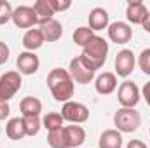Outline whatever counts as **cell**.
Here are the masks:
<instances>
[{"instance_id": "cell-1", "label": "cell", "mask_w": 150, "mask_h": 148, "mask_svg": "<svg viewBox=\"0 0 150 148\" xmlns=\"http://www.w3.org/2000/svg\"><path fill=\"white\" fill-rule=\"evenodd\" d=\"M47 85L52 98L59 103L72 101L75 92V82L65 68H52L47 75Z\"/></svg>"}, {"instance_id": "cell-2", "label": "cell", "mask_w": 150, "mask_h": 148, "mask_svg": "<svg viewBox=\"0 0 150 148\" xmlns=\"http://www.w3.org/2000/svg\"><path fill=\"white\" fill-rule=\"evenodd\" d=\"M107 56H108V42L100 35H94L91 38V42L82 49L80 59L84 61L86 66H89L91 70L96 72L105 65Z\"/></svg>"}, {"instance_id": "cell-3", "label": "cell", "mask_w": 150, "mask_h": 148, "mask_svg": "<svg viewBox=\"0 0 150 148\" xmlns=\"http://www.w3.org/2000/svg\"><path fill=\"white\" fill-rule=\"evenodd\" d=\"M113 124L120 134L122 132H134L142 125V115L134 108H119L113 115Z\"/></svg>"}, {"instance_id": "cell-4", "label": "cell", "mask_w": 150, "mask_h": 148, "mask_svg": "<svg viewBox=\"0 0 150 148\" xmlns=\"http://www.w3.org/2000/svg\"><path fill=\"white\" fill-rule=\"evenodd\" d=\"M21 73L19 72H7L0 77V101L9 103L16 96V92L21 89Z\"/></svg>"}, {"instance_id": "cell-5", "label": "cell", "mask_w": 150, "mask_h": 148, "mask_svg": "<svg viewBox=\"0 0 150 148\" xmlns=\"http://www.w3.org/2000/svg\"><path fill=\"white\" fill-rule=\"evenodd\" d=\"M117 99H119L122 108H134L140 103V89H138V85L134 82H131V80H124L119 85Z\"/></svg>"}, {"instance_id": "cell-6", "label": "cell", "mask_w": 150, "mask_h": 148, "mask_svg": "<svg viewBox=\"0 0 150 148\" xmlns=\"http://www.w3.org/2000/svg\"><path fill=\"white\" fill-rule=\"evenodd\" d=\"M61 117L70 124H84L89 118V108L79 101H67L63 103Z\"/></svg>"}, {"instance_id": "cell-7", "label": "cell", "mask_w": 150, "mask_h": 148, "mask_svg": "<svg viewBox=\"0 0 150 148\" xmlns=\"http://www.w3.org/2000/svg\"><path fill=\"white\" fill-rule=\"evenodd\" d=\"M134 65H136V58H134V52L131 49H122L117 52L115 56V73L117 77H129L134 70Z\"/></svg>"}, {"instance_id": "cell-8", "label": "cell", "mask_w": 150, "mask_h": 148, "mask_svg": "<svg viewBox=\"0 0 150 148\" xmlns=\"http://www.w3.org/2000/svg\"><path fill=\"white\" fill-rule=\"evenodd\" d=\"M68 73L74 78V82H77V84H89V82L94 78L96 72L91 70L89 66H86L84 61L80 59V56H77V58H74V59L70 61Z\"/></svg>"}, {"instance_id": "cell-9", "label": "cell", "mask_w": 150, "mask_h": 148, "mask_svg": "<svg viewBox=\"0 0 150 148\" xmlns=\"http://www.w3.org/2000/svg\"><path fill=\"white\" fill-rule=\"evenodd\" d=\"M12 23L18 28H28V30L32 26L38 25L37 14H35L33 7L32 5H19V7H16L14 12H12Z\"/></svg>"}, {"instance_id": "cell-10", "label": "cell", "mask_w": 150, "mask_h": 148, "mask_svg": "<svg viewBox=\"0 0 150 148\" xmlns=\"http://www.w3.org/2000/svg\"><path fill=\"white\" fill-rule=\"evenodd\" d=\"M16 66H18V70H19L21 75H33V73H37L38 68H40V59H38V56L35 52L25 51V52H21L18 56Z\"/></svg>"}, {"instance_id": "cell-11", "label": "cell", "mask_w": 150, "mask_h": 148, "mask_svg": "<svg viewBox=\"0 0 150 148\" xmlns=\"http://www.w3.org/2000/svg\"><path fill=\"white\" fill-rule=\"evenodd\" d=\"M108 37L115 44H127L133 38V28L124 21H115L108 25Z\"/></svg>"}, {"instance_id": "cell-12", "label": "cell", "mask_w": 150, "mask_h": 148, "mask_svg": "<svg viewBox=\"0 0 150 148\" xmlns=\"http://www.w3.org/2000/svg\"><path fill=\"white\" fill-rule=\"evenodd\" d=\"M149 9L147 5L142 2V0H134V2H129L127 4V9H126V18L131 25H143V21L147 19L149 16Z\"/></svg>"}, {"instance_id": "cell-13", "label": "cell", "mask_w": 150, "mask_h": 148, "mask_svg": "<svg viewBox=\"0 0 150 148\" xmlns=\"http://www.w3.org/2000/svg\"><path fill=\"white\" fill-rule=\"evenodd\" d=\"M94 89L101 96L112 94L113 91L117 89V75L112 73V72H103L101 75H98L96 82H94Z\"/></svg>"}, {"instance_id": "cell-14", "label": "cell", "mask_w": 150, "mask_h": 148, "mask_svg": "<svg viewBox=\"0 0 150 148\" xmlns=\"http://www.w3.org/2000/svg\"><path fill=\"white\" fill-rule=\"evenodd\" d=\"M38 28H40V32H42L45 42H56V40H59L61 35H63V26L56 19H49V21L38 25Z\"/></svg>"}, {"instance_id": "cell-15", "label": "cell", "mask_w": 150, "mask_h": 148, "mask_svg": "<svg viewBox=\"0 0 150 148\" xmlns=\"http://www.w3.org/2000/svg\"><path fill=\"white\" fill-rule=\"evenodd\" d=\"M5 134L9 140L12 141H19L26 136V129H25V122H23V117H14V118H9L7 124H5Z\"/></svg>"}, {"instance_id": "cell-16", "label": "cell", "mask_w": 150, "mask_h": 148, "mask_svg": "<svg viewBox=\"0 0 150 148\" xmlns=\"http://www.w3.org/2000/svg\"><path fill=\"white\" fill-rule=\"evenodd\" d=\"M44 35L40 32V28H30L26 30V33L23 35V47L28 52H35L37 49H40L44 45Z\"/></svg>"}, {"instance_id": "cell-17", "label": "cell", "mask_w": 150, "mask_h": 148, "mask_svg": "<svg viewBox=\"0 0 150 148\" xmlns=\"http://www.w3.org/2000/svg\"><path fill=\"white\" fill-rule=\"evenodd\" d=\"M108 12L103 7H94L89 12V28L93 32H100L103 28H108Z\"/></svg>"}, {"instance_id": "cell-18", "label": "cell", "mask_w": 150, "mask_h": 148, "mask_svg": "<svg viewBox=\"0 0 150 148\" xmlns=\"http://www.w3.org/2000/svg\"><path fill=\"white\" fill-rule=\"evenodd\" d=\"M98 145L100 148H122V134L117 129H107L101 132Z\"/></svg>"}, {"instance_id": "cell-19", "label": "cell", "mask_w": 150, "mask_h": 148, "mask_svg": "<svg viewBox=\"0 0 150 148\" xmlns=\"http://www.w3.org/2000/svg\"><path fill=\"white\" fill-rule=\"evenodd\" d=\"M19 110L23 113V117H38L42 111V101L38 98H33V96H26L21 99Z\"/></svg>"}, {"instance_id": "cell-20", "label": "cell", "mask_w": 150, "mask_h": 148, "mask_svg": "<svg viewBox=\"0 0 150 148\" xmlns=\"http://www.w3.org/2000/svg\"><path fill=\"white\" fill-rule=\"evenodd\" d=\"M65 134H67L68 147L70 148L80 147V145L86 141V131H84V127H80V125H77V124L65 125Z\"/></svg>"}, {"instance_id": "cell-21", "label": "cell", "mask_w": 150, "mask_h": 148, "mask_svg": "<svg viewBox=\"0 0 150 148\" xmlns=\"http://www.w3.org/2000/svg\"><path fill=\"white\" fill-rule=\"evenodd\" d=\"M32 7H33V11L37 14L38 25H42V23H45L49 19H54V11H52L49 0H37Z\"/></svg>"}, {"instance_id": "cell-22", "label": "cell", "mask_w": 150, "mask_h": 148, "mask_svg": "<svg viewBox=\"0 0 150 148\" xmlns=\"http://www.w3.org/2000/svg\"><path fill=\"white\" fill-rule=\"evenodd\" d=\"M47 143H49L51 148H70L68 147L67 134H65V127L47 132Z\"/></svg>"}, {"instance_id": "cell-23", "label": "cell", "mask_w": 150, "mask_h": 148, "mask_svg": "<svg viewBox=\"0 0 150 148\" xmlns=\"http://www.w3.org/2000/svg\"><path fill=\"white\" fill-rule=\"evenodd\" d=\"M63 124H65V120H63L61 113H58V111H49V113L42 118V127H45L49 132H51V131H56V129L65 127Z\"/></svg>"}, {"instance_id": "cell-24", "label": "cell", "mask_w": 150, "mask_h": 148, "mask_svg": "<svg viewBox=\"0 0 150 148\" xmlns=\"http://www.w3.org/2000/svg\"><path fill=\"white\" fill-rule=\"evenodd\" d=\"M93 37H94V32H93L89 26H79V28L74 32V42L79 45V47H82V49L91 42Z\"/></svg>"}, {"instance_id": "cell-25", "label": "cell", "mask_w": 150, "mask_h": 148, "mask_svg": "<svg viewBox=\"0 0 150 148\" xmlns=\"http://www.w3.org/2000/svg\"><path fill=\"white\" fill-rule=\"evenodd\" d=\"M23 122H25L26 136H37L42 127V120L38 117H23Z\"/></svg>"}, {"instance_id": "cell-26", "label": "cell", "mask_w": 150, "mask_h": 148, "mask_svg": "<svg viewBox=\"0 0 150 148\" xmlns=\"http://www.w3.org/2000/svg\"><path fill=\"white\" fill-rule=\"evenodd\" d=\"M12 12H14V9L11 7V4L5 0H0V25L12 21Z\"/></svg>"}, {"instance_id": "cell-27", "label": "cell", "mask_w": 150, "mask_h": 148, "mask_svg": "<svg viewBox=\"0 0 150 148\" xmlns=\"http://www.w3.org/2000/svg\"><path fill=\"white\" fill-rule=\"evenodd\" d=\"M138 66L145 75H150V49H143L138 56Z\"/></svg>"}, {"instance_id": "cell-28", "label": "cell", "mask_w": 150, "mask_h": 148, "mask_svg": "<svg viewBox=\"0 0 150 148\" xmlns=\"http://www.w3.org/2000/svg\"><path fill=\"white\" fill-rule=\"evenodd\" d=\"M49 4H51L54 14H56V12H63V11L70 9V5H72L70 0H49Z\"/></svg>"}, {"instance_id": "cell-29", "label": "cell", "mask_w": 150, "mask_h": 148, "mask_svg": "<svg viewBox=\"0 0 150 148\" xmlns=\"http://www.w3.org/2000/svg\"><path fill=\"white\" fill-rule=\"evenodd\" d=\"M9 54H11L9 45H7L5 42H2V40H0V65H4V63H7V61H9Z\"/></svg>"}, {"instance_id": "cell-30", "label": "cell", "mask_w": 150, "mask_h": 148, "mask_svg": "<svg viewBox=\"0 0 150 148\" xmlns=\"http://www.w3.org/2000/svg\"><path fill=\"white\" fill-rule=\"evenodd\" d=\"M9 113H11V106H9V103L0 101V120H5V118L9 117Z\"/></svg>"}, {"instance_id": "cell-31", "label": "cell", "mask_w": 150, "mask_h": 148, "mask_svg": "<svg viewBox=\"0 0 150 148\" xmlns=\"http://www.w3.org/2000/svg\"><path fill=\"white\" fill-rule=\"evenodd\" d=\"M126 148H149V147H147L143 141H140V140H131Z\"/></svg>"}, {"instance_id": "cell-32", "label": "cell", "mask_w": 150, "mask_h": 148, "mask_svg": "<svg viewBox=\"0 0 150 148\" xmlns=\"http://www.w3.org/2000/svg\"><path fill=\"white\" fill-rule=\"evenodd\" d=\"M142 94H143V98H145V103L150 106V82H147V84L143 85V91H142Z\"/></svg>"}, {"instance_id": "cell-33", "label": "cell", "mask_w": 150, "mask_h": 148, "mask_svg": "<svg viewBox=\"0 0 150 148\" xmlns=\"http://www.w3.org/2000/svg\"><path fill=\"white\" fill-rule=\"evenodd\" d=\"M142 26H143V30H145V32H149V33H150V12H149V16H147V19L143 21V25H142Z\"/></svg>"}, {"instance_id": "cell-34", "label": "cell", "mask_w": 150, "mask_h": 148, "mask_svg": "<svg viewBox=\"0 0 150 148\" xmlns=\"http://www.w3.org/2000/svg\"><path fill=\"white\" fill-rule=\"evenodd\" d=\"M0 148H2V147H0Z\"/></svg>"}]
</instances>
